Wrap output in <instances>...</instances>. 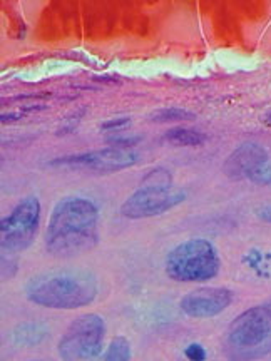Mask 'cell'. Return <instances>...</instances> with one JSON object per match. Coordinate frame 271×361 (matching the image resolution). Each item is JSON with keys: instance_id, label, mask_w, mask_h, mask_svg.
Listing matches in <instances>:
<instances>
[{"instance_id": "7402d4cb", "label": "cell", "mask_w": 271, "mask_h": 361, "mask_svg": "<svg viewBox=\"0 0 271 361\" xmlns=\"http://www.w3.org/2000/svg\"><path fill=\"white\" fill-rule=\"evenodd\" d=\"M84 114H85V109L80 111L78 116H74V121H72V123L78 124V123H79V119H80V117H83ZM74 124H72V126H74ZM71 130H72V129H71V126H62V129H61V130H57V134H66V133H71Z\"/></svg>"}, {"instance_id": "8fae6325", "label": "cell", "mask_w": 271, "mask_h": 361, "mask_svg": "<svg viewBox=\"0 0 271 361\" xmlns=\"http://www.w3.org/2000/svg\"><path fill=\"white\" fill-rule=\"evenodd\" d=\"M49 336L47 326L40 323H24L19 324L12 329L11 340L16 346H24V348H30V346L40 345L45 338Z\"/></svg>"}, {"instance_id": "9a60e30c", "label": "cell", "mask_w": 271, "mask_h": 361, "mask_svg": "<svg viewBox=\"0 0 271 361\" xmlns=\"http://www.w3.org/2000/svg\"><path fill=\"white\" fill-rule=\"evenodd\" d=\"M271 351V341L265 343V345L258 346V348H250V350H233L229 348V358L233 361H253L260 360L266 356Z\"/></svg>"}, {"instance_id": "e0dca14e", "label": "cell", "mask_w": 271, "mask_h": 361, "mask_svg": "<svg viewBox=\"0 0 271 361\" xmlns=\"http://www.w3.org/2000/svg\"><path fill=\"white\" fill-rule=\"evenodd\" d=\"M184 355H186V358L189 361H205L207 358L206 350L203 348L200 343H193V345L186 346V350H184Z\"/></svg>"}, {"instance_id": "52a82bcc", "label": "cell", "mask_w": 271, "mask_h": 361, "mask_svg": "<svg viewBox=\"0 0 271 361\" xmlns=\"http://www.w3.org/2000/svg\"><path fill=\"white\" fill-rule=\"evenodd\" d=\"M141 159L138 151L134 149L121 147H102L94 151L79 152V154L62 156L57 159L49 161V166L54 168H67L74 171H85L94 174H112L119 171L129 169Z\"/></svg>"}, {"instance_id": "8992f818", "label": "cell", "mask_w": 271, "mask_h": 361, "mask_svg": "<svg viewBox=\"0 0 271 361\" xmlns=\"http://www.w3.org/2000/svg\"><path fill=\"white\" fill-rule=\"evenodd\" d=\"M40 224V202L27 196L0 221V245L7 252H22L34 243Z\"/></svg>"}, {"instance_id": "6da1fadb", "label": "cell", "mask_w": 271, "mask_h": 361, "mask_svg": "<svg viewBox=\"0 0 271 361\" xmlns=\"http://www.w3.org/2000/svg\"><path fill=\"white\" fill-rule=\"evenodd\" d=\"M99 243V211L90 200L64 197L54 206L47 229L45 251L54 258H74Z\"/></svg>"}, {"instance_id": "3957f363", "label": "cell", "mask_w": 271, "mask_h": 361, "mask_svg": "<svg viewBox=\"0 0 271 361\" xmlns=\"http://www.w3.org/2000/svg\"><path fill=\"white\" fill-rule=\"evenodd\" d=\"M186 200V192L173 188V176L168 169L156 168L144 174L141 186L121 206V214L128 219H146L164 214Z\"/></svg>"}, {"instance_id": "30bf717a", "label": "cell", "mask_w": 271, "mask_h": 361, "mask_svg": "<svg viewBox=\"0 0 271 361\" xmlns=\"http://www.w3.org/2000/svg\"><path fill=\"white\" fill-rule=\"evenodd\" d=\"M268 164V151L258 142H243L226 157L223 173L233 180L253 179Z\"/></svg>"}, {"instance_id": "9c48e42d", "label": "cell", "mask_w": 271, "mask_h": 361, "mask_svg": "<svg viewBox=\"0 0 271 361\" xmlns=\"http://www.w3.org/2000/svg\"><path fill=\"white\" fill-rule=\"evenodd\" d=\"M234 295L226 288H198L181 300L179 308L189 318H215L231 306Z\"/></svg>"}, {"instance_id": "5bb4252c", "label": "cell", "mask_w": 271, "mask_h": 361, "mask_svg": "<svg viewBox=\"0 0 271 361\" xmlns=\"http://www.w3.org/2000/svg\"><path fill=\"white\" fill-rule=\"evenodd\" d=\"M104 361H131V343L126 336H116L109 343Z\"/></svg>"}, {"instance_id": "5b68a950", "label": "cell", "mask_w": 271, "mask_h": 361, "mask_svg": "<svg viewBox=\"0 0 271 361\" xmlns=\"http://www.w3.org/2000/svg\"><path fill=\"white\" fill-rule=\"evenodd\" d=\"M106 323L99 314L88 313L72 322L57 343L62 361H88L101 355Z\"/></svg>"}, {"instance_id": "2e32d148", "label": "cell", "mask_w": 271, "mask_h": 361, "mask_svg": "<svg viewBox=\"0 0 271 361\" xmlns=\"http://www.w3.org/2000/svg\"><path fill=\"white\" fill-rule=\"evenodd\" d=\"M141 135H123V134H112L109 137H106L107 144H111L112 147H121V149H133L136 144L141 142Z\"/></svg>"}, {"instance_id": "d6986e66", "label": "cell", "mask_w": 271, "mask_h": 361, "mask_svg": "<svg viewBox=\"0 0 271 361\" xmlns=\"http://www.w3.org/2000/svg\"><path fill=\"white\" fill-rule=\"evenodd\" d=\"M251 180H255V183H263V184L271 183V166H270V162L265 166L263 169L258 171V174H256Z\"/></svg>"}, {"instance_id": "277c9868", "label": "cell", "mask_w": 271, "mask_h": 361, "mask_svg": "<svg viewBox=\"0 0 271 361\" xmlns=\"http://www.w3.org/2000/svg\"><path fill=\"white\" fill-rule=\"evenodd\" d=\"M221 259L207 239L196 238L181 243L166 256L164 269L171 279L179 283H203L218 276Z\"/></svg>"}, {"instance_id": "4fadbf2b", "label": "cell", "mask_w": 271, "mask_h": 361, "mask_svg": "<svg viewBox=\"0 0 271 361\" xmlns=\"http://www.w3.org/2000/svg\"><path fill=\"white\" fill-rule=\"evenodd\" d=\"M152 123L164 124V123H186V121L196 119V116L191 111L183 109V107H162L149 116Z\"/></svg>"}, {"instance_id": "cb8c5ba5", "label": "cell", "mask_w": 271, "mask_h": 361, "mask_svg": "<svg viewBox=\"0 0 271 361\" xmlns=\"http://www.w3.org/2000/svg\"><path fill=\"white\" fill-rule=\"evenodd\" d=\"M270 306H271V301H270Z\"/></svg>"}, {"instance_id": "ba28073f", "label": "cell", "mask_w": 271, "mask_h": 361, "mask_svg": "<svg viewBox=\"0 0 271 361\" xmlns=\"http://www.w3.org/2000/svg\"><path fill=\"white\" fill-rule=\"evenodd\" d=\"M271 341L270 303L253 306L233 319L228 329V343L233 350L258 348Z\"/></svg>"}, {"instance_id": "ffe728a7", "label": "cell", "mask_w": 271, "mask_h": 361, "mask_svg": "<svg viewBox=\"0 0 271 361\" xmlns=\"http://www.w3.org/2000/svg\"><path fill=\"white\" fill-rule=\"evenodd\" d=\"M22 116H24V112H7V114H2L0 119H2L4 124H8L12 123V121H19Z\"/></svg>"}, {"instance_id": "44dd1931", "label": "cell", "mask_w": 271, "mask_h": 361, "mask_svg": "<svg viewBox=\"0 0 271 361\" xmlns=\"http://www.w3.org/2000/svg\"><path fill=\"white\" fill-rule=\"evenodd\" d=\"M256 214H258V218L271 223V204H266L263 207H260V209L256 211Z\"/></svg>"}, {"instance_id": "7c38bea8", "label": "cell", "mask_w": 271, "mask_h": 361, "mask_svg": "<svg viewBox=\"0 0 271 361\" xmlns=\"http://www.w3.org/2000/svg\"><path fill=\"white\" fill-rule=\"evenodd\" d=\"M206 134L194 128L176 126L164 133V141L179 147H196L206 142Z\"/></svg>"}, {"instance_id": "ac0fdd59", "label": "cell", "mask_w": 271, "mask_h": 361, "mask_svg": "<svg viewBox=\"0 0 271 361\" xmlns=\"http://www.w3.org/2000/svg\"><path fill=\"white\" fill-rule=\"evenodd\" d=\"M129 124V117H119V119H111V121H104L101 124V129L104 130H111V129H121L126 128Z\"/></svg>"}, {"instance_id": "7a4b0ae2", "label": "cell", "mask_w": 271, "mask_h": 361, "mask_svg": "<svg viewBox=\"0 0 271 361\" xmlns=\"http://www.w3.org/2000/svg\"><path fill=\"white\" fill-rule=\"evenodd\" d=\"M25 298L47 310H79L97 298L99 281L84 268H56L42 271L25 283Z\"/></svg>"}, {"instance_id": "603a6c76", "label": "cell", "mask_w": 271, "mask_h": 361, "mask_svg": "<svg viewBox=\"0 0 271 361\" xmlns=\"http://www.w3.org/2000/svg\"><path fill=\"white\" fill-rule=\"evenodd\" d=\"M265 123H266V124H270V126H271V111L268 112V114H266V116H265Z\"/></svg>"}]
</instances>
